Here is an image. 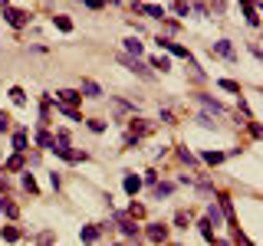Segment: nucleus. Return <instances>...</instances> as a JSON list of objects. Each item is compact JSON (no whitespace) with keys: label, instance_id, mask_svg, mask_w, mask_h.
<instances>
[{"label":"nucleus","instance_id":"2eb2a0df","mask_svg":"<svg viewBox=\"0 0 263 246\" xmlns=\"http://www.w3.org/2000/svg\"><path fill=\"white\" fill-rule=\"evenodd\" d=\"M198 230H201V236H204L207 243H217V240H214V223L207 220V217H201V220H198Z\"/></svg>","mask_w":263,"mask_h":246},{"label":"nucleus","instance_id":"f704fd0d","mask_svg":"<svg viewBox=\"0 0 263 246\" xmlns=\"http://www.w3.org/2000/svg\"><path fill=\"white\" fill-rule=\"evenodd\" d=\"M23 187H26L30 194H37V181H33V174H30V171L23 174Z\"/></svg>","mask_w":263,"mask_h":246},{"label":"nucleus","instance_id":"0eeeda50","mask_svg":"<svg viewBox=\"0 0 263 246\" xmlns=\"http://www.w3.org/2000/svg\"><path fill=\"white\" fill-rule=\"evenodd\" d=\"M145 236H148V243H165L168 240V227H165V223H148V227H145Z\"/></svg>","mask_w":263,"mask_h":246},{"label":"nucleus","instance_id":"f03ea898","mask_svg":"<svg viewBox=\"0 0 263 246\" xmlns=\"http://www.w3.org/2000/svg\"><path fill=\"white\" fill-rule=\"evenodd\" d=\"M158 46L168 49V53H171V56H178V59H184L188 66H194V56H191V49H188V46L175 43V40H165V37H158Z\"/></svg>","mask_w":263,"mask_h":246},{"label":"nucleus","instance_id":"79ce46f5","mask_svg":"<svg viewBox=\"0 0 263 246\" xmlns=\"http://www.w3.org/2000/svg\"><path fill=\"white\" fill-rule=\"evenodd\" d=\"M50 184H53V187H56V191H59V187H63V178H59V174L53 171V174H50Z\"/></svg>","mask_w":263,"mask_h":246},{"label":"nucleus","instance_id":"423d86ee","mask_svg":"<svg viewBox=\"0 0 263 246\" xmlns=\"http://www.w3.org/2000/svg\"><path fill=\"white\" fill-rule=\"evenodd\" d=\"M132 10H135V13H145V17H151V20L168 17V13H165V7H158V4H142V0H135V4H132Z\"/></svg>","mask_w":263,"mask_h":246},{"label":"nucleus","instance_id":"f3484780","mask_svg":"<svg viewBox=\"0 0 263 246\" xmlns=\"http://www.w3.org/2000/svg\"><path fill=\"white\" fill-rule=\"evenodd\" d=\"M0 214L10 217V220H17V217H20V207H17L13 200H4V197H0Z\"/></svg>","mask_w":263,"mask_h":246},{"label":"nucleus","instance_id":"20e7f679","mask_svg":"<svg viewBox=\"0 0 263 246\" xmlns=\"http://www.w3.org/2000/svg\"><path fill=\"white\" fill-rule=\"evenodd\" d=\"M119 62L122 66H128L135 76H142V79H151V69H148V62H142L138 56H128V53H119Z\"/></svg>","mask_w":263,"mask_h":246},{"label":"nucleus","instance_id":"f8f14e48","mask_svg":"<svg viewBox=\"0 0 263 246\" xmlns=\"http://www.w3.org/2000/svg\"><path fill=\"white\" fill-rule=\"evenodd\" d=\"M198 102L204 105V109L211 112V115H224V105H220L217 98H211V95H198Z\"/></svg>","mask_w":263,"mask_h":246},{"label":"nucleus","instance_id":"ea45409f","mask_svg":"<svg viewBox=\"0 0 263 246\" xmlns=\"http://www.w3.org/2000/svg\"><path fill=\"white\" fill-rule=\"evenodd\" d=\"M82 4H86L89 10H102V7H106V4H102V0H82Z\"/></svg>","mask_w":263,"mask_h":246},{"label":"nucleus","instance_id":"9b49d317","mask_svg":"<svg viewBox=\"0 0 263 246\" xmlns=\"http://www.w3.org/2000/svg\"><path fill=\"white\" fill-rule=\"evenodd\" d=\"M240 4H244L247 23H250V26H260V17H257V0H240Z\"/></svg>","mask_w":263,"mask_h":246},{"label":"nucleus","instance_id":"ddd939ff","mask_svg":"<svg viewBox=\"0 0 263 246\" xmlns=\"http://www.w3.org/2000/svg\"><path fill=\"white\" fill-rule=\"evenodd\" d=\"M99 236H102V230L95 227V223H89V227H82V230H79V240H82V243H95Z\"/></svg>","mask_w":263,"mask_h":246},{"label":"nucleus","instance_id":"72a5a7b5","mask_svg":"<svg viewBox=\"0 0 263 246\" xmlns=\"http://www.w3.org/2000/svg\"><path fill=\"white\" fill-rule=\"evenodd\" d=\"M178 158H181V161H184V164H188V167H191V164H198V158H194V154L188 151V148H181V151H178Z\"/></svg>","mask_w":263,"mask_h":246},{"label":"nucleus","instance_id":"bb28decb","mask_svg":"<svg viewBox=\"0 0 263 246\" xmlns=\"http://www.w3.org/2000/svg\"><path fill=\"white\" fill-rule=\"evenodd\" d=\"M112 109H115V115H132V112H135L128 102H122V98H112Z\"/></svg>","mask_w":263,"mask_h":246},{"label":"nucleus","instance_id":"7c9ffc66","mask_svg":"<svg viewBox=\"0 0 263 246\" xmlns=\"http://www.w3.org/2000/svg\"><path fill=\"white\" fill-rule=\"evenodd\" d=\"M10 98H13V105H26V92H23L20 86H13V89H10Z\"/></svg>","mask_w":263,"mask_h":246},{"label":"nucleus","instance_id":"37998d69","mask_svg":"<svg viewBox=\"0 0 263 246\" xmlns=\"http://www.w3.org/2000/svg\"><path fill=\"white\" fill-rule=\"evenodd\" d=\"M0 191H10V184H7V178H0Z\"/></svg>","mask_w":263,"mask_h":246},{"label":"nucleus","instance_id":"412c9836","mask_svg":"<svg viewBox=\"0 0 263 246\" xmlns=\"http://www.w3.org/2000/svg\"><path fill=\"white\" fill-rule=\"evenodd\" d=\"M20 236H23V233H20L17 227H4V230H0V240H7V243H17Z\"/></svg>","mask_w":263,"mask_h":246},{"label":"nucleus","instance_id":"e433bc0d","mask_svg":"<svg viewBox=\"0 0 263 246\" xmlns=\"http://www.w3.org/2000/svg\"><path fill=\"white\" fill-rule=\"evenodd\" d=\"M191 13H201V17H207L211 10H207V4H201V0H194V4H191Z\"/></svg>","mask_w":263,"mask_h":246},{"label":"nucleus","instance_id":"4c0bfd02","mask_svg":"<svg viewBox=\"0 0 263 246\" xmlns=\"http://www.w3.org/2000/svg\"><path fill=\"white\" fill-rule=\"evenodd\" d=\"M4 131H10V115L0 112V135H4Z\"/></svg>","mask_w":263,"mask_h":246},{"label":"nucleus","instance_id":"dca6fc26","mask_svg":"<svg viewBox=\"0 0 263 246\" xmlns=\"http://www.w3.org/2000/svg\"><path fill=\"white\" fill-rule=\"evenodd\" d=\"M23 167H26V158H23V151H17V154H13V158L4 164V171H23Z\"/></svg>","mask_w":263,"mask_h":246},{"label":"nucleus","instance_id":"a211bd4d","mask_svg":"<svg viewBox=\"0 0 263 246\" xmlns=\"http://www.w3.org/2000/svg\"><path fill=\"white\" fill-rule=\"evenodd\" d=\"M148 69H161V73H168V69H171V59H168V56H151V59H148Z\"/></svg>","mask_w":263,"mask_h":246},{"label":"nucleus","instance_id":"aec40b11","mask_svg":"<svg viewBox=\"0 0 263 246\" xmlns=\"http://www.w3.org/2000/svg\"><path fill=\"white\" fill-rule=\"evenodd\" d=\"M151 187H155V200H161V197H171V194H175V184H158V181H155Z\"/></svg>","mask_w":263,"mask_h":246},{"label":"nucleus","instance_id":"473e14b6","mask_svg":"<svg viewBox=\"0 0 263 246\" xmlns=\"http://www.w3.org/2000/svg\"><path fill=\"white\" fill-rule=\"evenodd\" d=\"M89 131H95V135H102V131H106V122H102V118H89Z\"/></svg>","mask_w":263,"mask_h":246},{"label":"nucleus","instance_id":"6ab92c4d","mask_svg":"<svg viewBox=\"0 0 263 246\" xmlns=\"http://www.w3.org/2000/svg\"><path fill=\"white\" fill-rule=\"evenodd\" d=\"M53 23H56V30H63V33H73V20H69L66 13H56V17H53Z\"/></svg>","mask_w":263,"mask_h":246},{"label":"nucleus","instance_id":"9d476101","mask_svg":"<svg viewBox=\"0 0 263 246\" xmlns=\"http://www.w3.org/2000/svg\"><path fill=\"white\" fill-rule=\"evenodd\" d=\"M79 92L86 95V98H102L99 82H92V79H82V82H79Z\"/></svg>","mask_w":263,"mask_h":246},{"label":"nucleus","instance_id":"cd10ccee","mask_svg":"<svg viewBox=\"0 0 263 246\" xmlns=\"http://www.w3.org/2000/svg\"><path fill=\"white\" fill-rule=\"evenodd\" d=\"M37 145L50 151V148H53V135H50V131H43V128H40V131H37Z\"/></svg>","mask_w":263,"mask_h":246},{"label":"nucleus","instance_id":"5701e85b","mask_svg":"<svg viewBox=\"0 0 263 246\" xmlns=\"http://www.w3.org/2000/svg\"><path fill=\"white\" fill-rule=\"evenodd\" d=\"M56 112H63L66 118H73V122H82V115L73 109V105H63V102H56Z\"/></svg>","mask_w":263,"mask_h":246},{"label":"nucleus","instance_id":"f257e3e1","mask_svg":"<svg viewBox=\"0 0 263 246\" xmlns=\"http://www.w3.org/2000/svg\"><path fill=\"white\" fill-rule=\"evenodd\" d=\"M148 131H151V125L145 122V118H135V115H132V118H128V135H125V145H128V148H135V145H138V138H142V135H148Z\"/></svg>","mask_w":263,"mask_h":246},{"label":"nucleus","instance_id":"6e6552de","mask_svg":"<svg viewBox=\"0 0 263 246\" xmlns=\"http://www.w3.org/2000/svg\"><path fill=\"white\" fill-rule=\"evenodd\" d=\"M211 56H220V59H234V46H231V40H217V43H211Z\"/></svg>","mask_w":263,"mask_h":246},{"label":"nucleus","instance_id":"a19ab883","mask_svg":"<svg viewBox=\"0 0 263 246\" xmlns=\"http://www.w3.org/2000/svg\"><path fill=\"white\" fill-rule=\"evenodd\" d=\"M128 214H132V217H142V214H145V207H142V203H132Z\"/></svg>","mask_w":263,"mask_h":246},{"label":"nucleus","instance_id":"1a4fd4ad","mask_svg":"<svg viewBox=\"0 0 263 246\" xmlns=\"http://www.w3.org/2000/svg\"><path fill=\"white\" fill-rule=\"evenodd\" d=\"M56 102L76 105V102H82V92H79V89H59V92H56Z\"/></svg>","mask_w":263,"mask_h":246},{"label":"nucleus","instance_id":"c85d7f7f","mask_svg":"<svg viewBox=\"0 0 263 246\" xmlns=\"http://www.w3.org/2000/svg\"><path fill=\"white\" fill-rule=\"evenodd\" d=\"M13 151H26V131H13Z\"/></svg>","mask_w":263,"mask_h":246},{"label":"nucleus","instance_id":"58836bf2","mask_svg":"<svg viewBox=\"0 0 263 246\" xmlns=\"http://www.w3.org/2000/svg\"><path fill=\"white\" fill-rule=\"evenodd\" d=\"M224 7H227V4H224V0H214V4H211V7H207V10H211V13H224Z\"/></svg>","mask_w":263,"mask_h":246},{"label":"nucleus","instance_id":"c9c22d12","mask_svg":"<svg viewBox=\"0 0 263 246\" xmlns=\"http://www.w3.org/2000/svg\"><path fill=\"white\" fill-rule=\"evenodd\" d=\"M175 223H178V227H184V230H188V223H191V217H188V214H184V210H178V214H175Z\"/></svg>","mask_w":263,"mask_h":246},{"label":"nucleus","instance_id":"4be33fe9","mask_svg":"<svg viewBox=\"0 0 263 246\" xmlns=\"http://www.w3.org/2000/svg\"><path fill=\"white\" fill-rule=\"evenodd\" d=\"M125 53H128V56H142V53H145V46L138 43L135 37H128V40H125Z\"/></svg>","mask_w":263,"mask_h":246},{"label":"nucleus","instance_id":"4468645a","mask_svg":"<svg viewBox=\"0 0 263 246\" xmlns=\"http://www.w3.org/2000/svg\"><path fill=\"white\" fill-rule=\"evenodd\" d=\"M122 187H125V194L135 197L138 191H142V178H135V174H125V178H122Z\"/></svg>","mask_w":263,"mask_h":246},{"label":"nucleus","instance_id":"39448f33","mask_svg":"<svg viewBox=\"0 0 263 246\" xmlns=\"http://www.w3.org/2000/svg\"><path fill=\"white\" fill-rule=\"evenodd\" d=\"M4 20L13 26V30H23V26L30 23V13H26V10H17V7L7 4V7H4Z\"/></svg>","mask_w":263,"mask_h":246},{"label":"nucleus","instance_id":"393cba45","mask_svg":"<svg viewBox=\"0 0 263 246\" xmlns=\"http://www.w3.org/2000/svg\"><path fill=\"white\" fill-rule=\"evenodd\" d=\"M201 158H204V161H207V164H214V167H217V164H220V161H224V158H227V154H224V151H204V154H201Z\"/></svg>","mask_w":263,"mask_h":246},{"label":"nucleus","instance_id":"a878e982","mask_svg":"<svg viewBox=\"0 0 263 246\" xmlns=\"http://www.w3.org/2000/svg\"><path fill=\"white\" fill-rule=\"evenodd\" d=\"M207 220H211L214 223V227H220V220H224V214H220V207H214V203H211V207H207Z\"/></svg>","mask_w":263,"mask_h":246},{"label":"nucleus","instance_id":"a18cd8bd","mask_svg":"<svg viewBox=\"0 0 263 246\" xmlns=\"http://www.w3.org/2000/svg\"><path fill=\"white\" fill-rule=\"evenodd\" d=\"M7 4H10V0H0V7H7Z\"/></svg>","mask_w":263,"mask_h":246},{"label":"nucleus","instance_id":"2f4dec72","mask_svg":"<svg viewBox=\"0 0 263 246\" xmlns=\"http://www.w3.org/2000/svg\"><path fill=\"white\" fill-rule=\"evenodd\" d=\"M198 125H201V128H214L217 122H214V115H211V112H201V115H198Z\"/></svg>","mask_w":263,"mask_h":246},{"label":"nucleus","instance_id":"7ed1b4c3","mask_svg":"<svg viewBox=\"0 0 263 246\" xmlns=\"http://www.w3.org/2000/svg\"><path fill=\"white\" fill-rule=\"evenodd\" d=\"M112 220H115V227L122 230L125 240H138V223H135V217H132V214H115Z\"/></svg>","mask_w":263,"mask_h":246},{"label":"nucleus","instance_id":"c03bdc74","mask_svg":"<svg viewBox=\"0 0 263 246\" xmlns=\"http://www.w3.org/2000/svg\"><path fill=\"white\" fill-rule=\"evenodd\" d=\"M102 4H119V0H102Z\"/></svg>","mask_w":263,"mask_h":246},{"label":"nucleus","instance_id":"b1692460","mask_svg":"<svg viewBox=\"0 0 263 246\" xmlns=\"http://www.w3.org/2000/svg\"><path fill=\"white\" fill-rule=\"evenodd\" d=\"M171 10H175L178 17H191V4H188V0H175V4H171Z\"/></svg>","mask_w":263,"mask_h":246},{"label":"nucleus","instance_id":"c756f323","mask_svg":"<svg viewBox=\"0 0 263 246\" xmlns=\"http://www.w3.org/2000/svg\"><path fill=\"white\" fill-rule=\"evenodd\" d=\"M217 86L224 89V92H234V95H240V86L234 79H217Z\"/></svg>","mask_w":263,"mask_h":246}]
</instances>
